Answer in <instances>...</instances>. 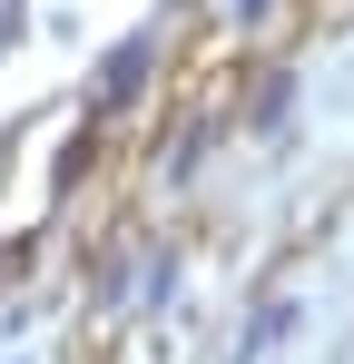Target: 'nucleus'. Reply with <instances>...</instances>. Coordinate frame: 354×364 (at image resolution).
Instances as JSON below:
<instances>
[{"instance_id":"nucleus-3","label":"nucleus","mask_w":354,"mask_h":364,"mask_svg":"<svg viewBox=\"0 0 354 364\" xmlns=\"http://www.w3.org/2000/svg\"><path fill=\"white\" fill-rule=\"evenodd\" d=\"M286 109H295V79L276 69V79L256 89V128H266V138H286Z\"/></svg>"},{"instance_id":"nucleus-1","label":"nucleus","mask_w":354,"mask_h":364,"mask_svg":"<svg viewBox=\"0 0 354 364\" xmlns=\"http://www.w3.org/2000/svg\"><path fill=\"white\" fill-rule=\"evenodd\" d=\"M138 79H148V40H118V50H109V69H99V119L138 99Z\"/></svg>"},{"instance_id":"nucleus-2","label":"nucleus","mask_w":354,"mask_h":364,"mask_svg":"<svg viewBox=\"0 0 354 364\" xmlns=\"http://www.w3.org/2000/svg\"><path fill=\"white\" fill-rule=\"evenodd\" d=\"M276 335H295V296H276L266 315H256V325H246V335H236V364H256L266 345H276Z\"/></svg>"},{"instance_id":"nucleus-4","label":"nucleus","mask_w":354,"mask_h":364,"mask_svg":"<svg viewBox=\"0 0 354 364\" xmlns=\"http://www.w3.org/2000/svg\"><path fill=\"white\" fill-rule=\"evenodd\" d=\"M266 10H276V0H236V20H266Z\"/></svg>"}]
</instances>
